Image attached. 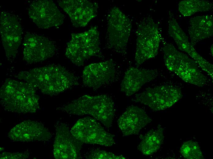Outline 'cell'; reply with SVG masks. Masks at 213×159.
Returning a JSON list of instances; mask_svg holds the SVG:
<instances>
[{"instance_id": "6da1fadb", "label": "cell", "mask_w": 213, "mask_h": 159, "mask_svg": "<svg viewBox=\"0 0 213 159\" xmlns=\"http://www.w3.org/2000/svg\"><path fill=\"white\" fill-rule=\"evenodd\" d=\"M17 78L31 84L43 94L55 95L79 84L77 77L64 67L51 64L21 71Z\"/></svg>"}, {"instance_id": "7a4b0ae2", "label": "cell", "mask_w": 213, "mask_h": 159, "mask_svg": "<svg viewBox=\"0 0 213 159\" xmlns=\"http://www.w3.org/2000/svg\"><path fill=\"white\" fill-rule=\"evenodd\" d=\"M36 90L26 82L7 79L0 89L1 105L8 112L35 113L39 109V97Z\"/></svg>"}, {"instance_id": "3957f363", "label": "cell", "mask_w": 213, "mask_h": 159, "mask_svg": "<svg viewBox=\"0 0 213 159\" xmlns=\"http://www.w3.org/2000/svg\"><path fill=\"white\" fill-rule=\"evenodd\" d=\"M56 109L69 114L91 115L108 128L112 126L116 111L112 99L106 94L84 95Z\"/></svg>"}, {"instance_id": "277c9868", "label": "cell", "mask_w": 213, "mask_h": 159, "mask_svg": "<svg viewBox=\"0 0 213 159\" xmlns=\"http://www.w3.org/2000/svg\"><path fill=\"white\" fill-rule=\"evenodd\" d=\"M167 68L185 82L198 87L207 85V79L196 63L187 55L177 50L171 43L164 41L162 47Z\"/></svg>"}, {"instance_id": "5b68a950", "label": "cell", "mask_w": 213, "mask_h": 159, "mask_svg": "<svg viewBox=\"0 0 213 159\" xmlns=\"http://www.w3.org/2000/svg\"><path fill=\"white\" fill-rule=\"evenodd\" d=\"M65 55L77 66L83 65L92 57L103 58L97 27H92L83 32L72 33L66 44Z\"/></svg>"}, {"instance_id": "8992f818", "label": "cell", "mask_w": 213, "mask_h": 159, "mask_svg": "<svg viewBox=\"0 0 213 159\" xmlns=\"http://www.w3.org/2000/svg\"><path fill=\"white\" fill-rule=\"evenodd\" d=\"M136 36L135 61L136 67H139L157 55L161 38L158 24L150 16L144 17L140 21Z\"/></svg>"}, {"instance_id": "52a82bcc", "label": "cell", "mask_w": 213, "mask_h": 159, "mask_svg": "<svg viewBox=\"0 0 213 159\" xmlns=\"http://www.w3.org/2000/svg\"><path fill=\"white\" fill-rule=\"evenodd\" d=\"M107 19V48L122 56H125L132 28L130 19L117 6L110 9Z\"/></svg>"}, {"instance_id": "ba28073f", "label": "cell", "mask_w": 213, "mask_h": 159, "mask_svg": "<svg viewBox=\"0 0 213 159\" xmlns=\"http://www.w3.org/2000/svg\"><path fill=\"white\" fill-rule=\"evenodd\" d=\"M182 96L179 87L166 84L148 87L142 92L136 94L132 100L145 105L154 111H158L171 107Z\"/></svg>"}, {"instance_id": "9c48e42d", "label": "cell", "mask_w": 213, "mask_h": 159, "mask_svg": "<svg viewBox=\"0 0 213 159\" xmlns=\"http://www.w3.org/2000/svg\"><path fill=\"white\" fill-rule=\"evenodd\" d=\"M83 143L110 146L115 143L114 135L106 131L96 120L86 117L78 120L70 130Z\"/></svg>"}, {"instance_id": "30bf717a", "label": "cell", "mask_w": 213, "mask_h": 159, "mask_svg": "<svg viewBox=\"0 0 213 159\" xmlns=\"http://www.w3.org/2000/svg\"><path fill=\"white\" fill-rule=\"evenodd\" d=\"M0 32L7 59H15L22 39V29L20 22L14 14L5 11L0 13Z\"/></svg>"}, {"instance_id": "8fae6325", "label": "cell", "mask_w": 213, "mask_h": 159, "mask_svg": "<svg viewBox=\"0 0 213 159\" xmlns=\"http://www.w3.org/2000/svg\"><path fill=\"white\" fill-rule=\"evenodd\" d=\"M23 60L29 64L43 61L53 57L56 47L50 39L35 33L27 32L23 42Z\"/></svg>"}, {"instance_id": "7c38bea8", "label": "cell", "mask_w": 213, "mask_h": 159, "mask_svg": "<svg viewBox=\"0 0 213 159\" xmlns=\"http://www.w3.org/2000/svg\"><path fill=\"white\" fill-rule=\"evenodd\" d=\"M29 17L39 28L57 27L64 22V16L52 0L34 1L28 9Z\"/></svg>"}, {"instance_id": "4fadbf2b", "label": "cell", "mask_w": 213, "mask_h": 159, "mask_svg": "<svg viewBox=\"0 0 213 159\" xmlns=\"http://www.w3.org/2000/svg\"><path fill=\"white\" fill-rule=\"evenodd\" d=\"M117 76L116 65L112 59L86 66L82 73L83 85L94 90L111 84Z\"/></svg>"}, {"instance_id": "5bb4252c", "label": "cell", "mask_w": 213, "mask_h": 159, "mask_svg": "<svg viewBox=\"0 0 213 159\" xmlns=\"http://www.w3.org/2000/svg\"><path fill=\"white\" fill-rule=\"evenodd\" d=\"M55 127L53 151L54 157L56 159L78 158L83 143L73 136L65 123L58 121Z\"/></svg>"}, {"instance_id": "9a60e30c", "label": "cell", "mask_w": 213, "mask_h": 159, "mask_svg": "<svg viewBox=\"0 0 213 159\" xmlns=\"http://www.w3.org/2000/svg\"><path fill=\"white\" fill-rule=\"evenodd\" d=\"M58 2L75 27H85L97 15L98 5L96 2L85 0H63Z\"/></svg>"}, {"instance_id": "2e32d148", "label": "cell", "mask_w": 213, "mask_h": 159, "mask_svg": "<svg viewBox=\"0 0 213 159\" xmlns=\"http://www.w3.org/2000/svg\"><path fill=\"white\" fill-rule=\"evenodd\" d=\"M168 32L176 43L178 49L186 53L196 63L198 66L207 73L212 70L213 65L203 58L191 44L188 38L179 26L173 13L169 12Z\"/></svg>"}, {"instance_id": "e0dca14e", "label": "cell", "mask_w": 213, "mask_h": 159, "mask_svg": "<svg viewBox=\"0 0 213 159\" xmlns=\"http://www.w3.org/2000/svg\"><path fill=\"white\" fill-rule=\"evenodd\" d=\"M8 136L11 140L15 142H46L51 139V135L41 122L28 120L13 128L9 132Z\"/></svg>"}, {"instance_id": "ac0fdd59", "label": "cell", "mask_w": 213, "mask_h": 159, "mask_svg": "<svg viewBox=\"0 0 213 159\" xmlns=\"http://www.w3.org/2000/svg\"><path fill=\"white\" fill-rule=\"evenodd\" d=\"M159 74L156 69L130 67L125 72L121 85V91L127 96H131L145 84L156 78Z\"/></svg>"}, {"instance_id": "d6986e66", "label": "cell", "mask_w": 213, "mask_h": 159, "mask_svg": "<svg viewBox=\"0 0 213 159\" xmlns=\"http://www.w3.org/2000/svg\"><path fill=\"white\" fill-rule=\"evenodd\" d=\"M152 120L143 109L131 105L127 107L117 122L123 135L127 136L138 135L141 130Z\"/></svg>"}, {"instance_id": "ffe728a7", "label": "cell", "mask_w": 213, "mask_h": 159, "mask_svg": "<svg viewBox=\"0 0 213 159\" xmlns=\"http://www.w3.org/2000/svg\"><path fill=\"white\" fill-rule=\"evenodd\" d=\"M188 31L190 43L193 47L201 41L212 37V15H205L191 17Z\"/></svg>"}, {"instance_id": "44dd1931", "label": "cell", "mask_w": 213, "mask_h": 159, "mask_svg": "<svg viewBox=\"0 0 213 159\" xmlns=\"http://www.w3.org/2000/svg\"><path fill=\"white\" fill-rule=\"evenodd\" d=\"M140 138L141 141L138 150L145 155H151L159 150L163 143V128L159 124L156 129H152L144 135H141Z\"/></svg>"}, {"instance_id": "7402d4cb", "label": "cell", "mask_w": 213, "mask_h": 159, "mask_svg": "<svg viewBox=\"0 0 213 159\" xmlns=\"http://www.w3.org/2000/svg\"><path fill=\"white\" fill-rule=\"evenodd\" d=\"M213 7V2L208 0H183L180 2L178 4L179 11L185 17L191 16L197 12L209 11Z\"/></svg>"}, {"instance_id": "603a6c76", "label": "cell", "mask_w": 213, "mask_h": 159, "mask_svg": "<svg viewBox=\"0 0 213 159\" xmlns=\"http://www.w3.org/2000/svg\"><path fill=\"white\" fill-rule=\"evenodd\" d=\"M180 152L185 158L203 159L204 157L198 143L192 140L183 142L180 149Z\"/></svg>"}, {"instance_id": "cb8c5ba5", "label": "cell", "mask_w": 213, "mask_h": 159, "mask_svg": "<svg viewBox=\"0 0 213 159\" xmlns=\"http://www.w3.org/2000/svg\"><path fill=\"white\" fill-rule=\"evenodd\" d=\"M87 158L91 159H125L122 155H118L112 153L99 149L92 150Z\"/></svg>"}, {"instance_id": "d4e9b609", "label": "cell", "mask_w": 213, "mask_h": 159, "mask_svg": "<svg viewBox=\"0 0 213 159\" xmlns=\"http://www.w3.org/2000/svg\"><path fill=\"white\" fill-rule=\"evenodd\" d=\"M29 156V152L28 151L20 153L4 152L0 154V158L1 159H24L28 158Z\"/></svg>"}, {"instance_id": "484cf974", "label": "cell", "mask_w": 213, "mask_h": 159, "mask_svg": "<svg viewBox=\"0 0 213 159\" xmlns=\"http://www.w3.org/2000/svg\"><path fill=\"white\" fill-rule=\"evenodd\" d=\"M211 53H212V55H213V45L211 46Z\"/></svg>"}]
</instances>
